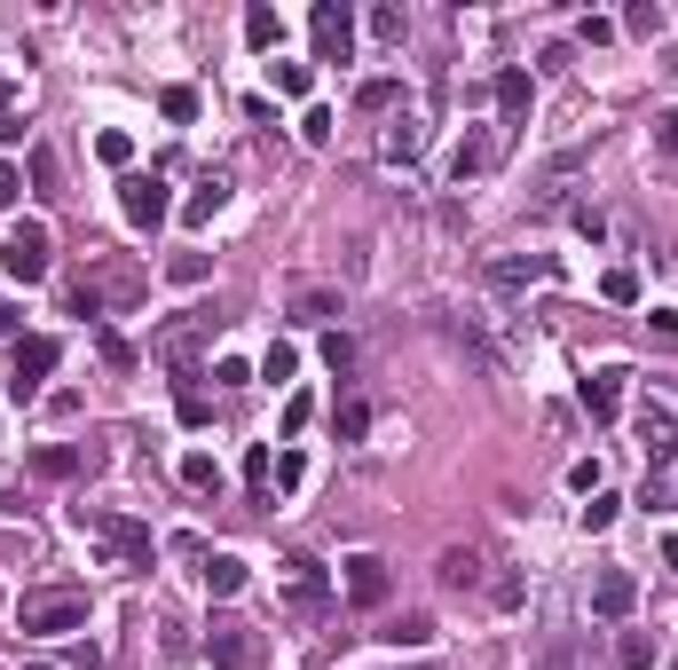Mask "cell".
I'll list each match as a JSON object with an SVG mask.
<instances>
[{"instance_id":"cell-20","label":"cell","mask_w":678,"mask_h":670,"mask_svg":"<svg viewBox=\"0 0 678 670\" xmlns=\"http://www.w3.org/2000/svg\"><path fill=\"white\" fill-rule=\"evenodd\" d=\"M79 466H88V458H79V450H63V442L32 450V473H40V481H79Z\"/></svg>"},{"instance_id":"cell-15","label":"cell","mask_w":678,"mask_h":670,"mask_svg":"<svg viewBox=\"0 0 678 670\" xmlns=\"http://www.w3.org/2000/svg\"><path fill=\"white\" fill-rule=\"evenodd\" d=\"M418 150H427V127H418L410 111H395V119L379 127V158H387V166H410Z\"/></svg>"},{"instance_id":"cell-19","label":"cell","mask_w":678,"mask_h":670,"mask_svg":"<svg viewBox=\"0 0 678 670\" xmlns=\"http://www.w3.org/2000/svg\"><path fill=\"white\" fill-rule=\"evenodd\" d=\"M624 379H631V371H591V379H584V410H591V418H616V410H624Z\"/></svg>"},{"instance_id":"cell-29","label":"cell","mask_w":678,"mask_h":670,"mask_svg":"<svg viewBox=\"0 0 678 670\" xmlns=\"http://www.w3.org/2000/svg\"><path fill=\"white\" fill-rule=\"evenodd\" d=\"M269 79H277V96H308V88H316L308 63H269Z\"/></svg>"},{"instance_id":"cell-1","label":"cell","mask_w":678,"mask_h":670,"mask_svg":"<svg viewBox=\"0 0 678 670\" xmlns=\"http://www.w3.org/2000/svg\"><path fill=\"white\" fill-rule=\"evenodd\" d=\"M142 292H150V269H134V261H119V253H96L88 269L71 277V308H79V316L142 308Z\"/></svg>"},{"instance_id":"cell-36","label":"cell","mask_w":678,"mask_h":670,"mask_svg":"<svg viewBox=\"0 0 678 670\" xmlns=\"http://www.w3.org/2000/svg\"><path fill=\"white\" fill-rule=\"evenodd\" d=\"M371 32H379V40H395V48H402V32H410V17H402V9H371Z\"/></svg>"},{"instance_id":"cell-23","label":"cell","mask_w":678,"mask_h":670,"mask_svg":"<svg viewBox=\"0 0 678 670\" xmlns=\"http://www.w3.org/2000/svg\"><path fill=\"white\" fill-rule=\"evenodd\" d=\"M221 206H229V182L213 174V182H198V190H190V206H182V213H190V221H213Z\"/></svg>"},{"instance_id":"cell-32","label":"cell","mask_w":678,"mask_h":670,"mask_svg":"<svg viewBox=\"0 0 678 670\" xmlns=\"http://www.w3.org/2000/svg\"><path fill=\"white\" fill-rule=\"evenodd\" d=\"M600 292H608L616 308H631V300H639V277H631V269H608V277H600Z\"/></svg>"},{"instance_id":"cell-39","label":"cell","mask_w":678,"mask_h":670,"mask_svg":"<svg viewBox=\"0 0 678 670\" xmlns=\"http://www.w3.org/2000/svg\"><path fill=\"white\" fill-rule=\"evenodd\" d=\"M166 269H175V284H198V277H206V253H175Z\"/></svg>"},{"instance_id":"cell-8","label":"cell","mask_w":678,"mask_h":670,"mask_svg":"<svg viewBox=\"0 0 678 670\" xmlns=\"http://www.w3.org/2000/svg\"><path fill=\"white\" fill-rule=\"evenodd\" d=\"M308 40H316V63H348V48H356V17L339 9V0H316Z\"/></svg>"},{"instance_id":"cell-12","label":"cell","mask_w":678,"mask_h":670,"mask_svg":"<svg viewBox=\"0 0 678 670\" xmlns=\"http://www.w3.org/2000/svg\"><path fill=\"white\" fill-rule=\"evenodd\" d=\"M119 206H127L134 229H158L166 213H175V206H166V182H158V174H127V182H119Z\"/></svg>"},{"instance_id":"cell-5","label":"cell","mask_w":678,"mask_h":670,"mask_svg":"<svg viewBox=\"0 0 678 670\" xmlns=\"http://www.w3.org/2000/svg\"><path fill=\"white\" fill-rule=\"evenodd\" d=\"M56 356H63V340H48V331L17 340V356H9V402H32V394H40V379L56 371Z\"/></svg>"},{"instance_id":"cell-40","label":"cell","mask_w":678,"mask_h":670,"mask_svg":"<svg viewBox=\"0 0 678 670\" xmlns=\"http://www.w3.org/2000/svg\"><path fill=\"white\" fill-rule=\"evenodd\" d=\"M300 142H331V111H323V103L300 119Z\"/></svg>"},{"instance_id":"cell-41","label":"cell","mask_w":678,"mask_h":670,"mask_svg":"<svg viewBox=\"0 0 678 670\" xmlns=\"http://www.w3.org/2000/svg\"><path fill=\"white\" fill-rule=\"evenodd\" d=\"M308 418H316V402H308V394H292V402H285V434H300Z\"/></svg>"},{"instance_id":"cell-35","label":"cell","mask_w":678,"mask_h":670,"mask_svg":"<svg viewBox=\"0 0 678 670\" xmlns=\"http://www.w3.org/2000/svg\"><path fill=\"white\" fill-rule=\"evenodd\" d=\"M624 32H639V40H655V32H662V9H655V0H639V9L624 17Z\"/></svg>"},{"instance_id":"cell-21","label":"cell","mask_w":678,"mask_h":670,"mask_svg":"<svg viewBox=\"0 0 678 670\" xmlns=\"http://www.w3.org/2000/svg\"><path fill=\"white\" fill-rule=\"evenodd\" d=\"M206 592H213V600H237V592H245V560L213 552V560H206Z\"/></svg>"},{"instance_id":"cell-10","label":"cell","mask_w":678,"mask_h":670,"mask_svg":"<svg viewBox=\"0 0 678 670\" xmlns=\"http://www.w3.org/2000/svg\"><path fill=\"white\" fill-rule=\"evenodd\" d=\"M639 450H647L655 473H670V458H678V410L670 402H647L639 410Z\"/></svg>"},{"instance_id":"cell-2","label":"cell","mask_w":678,"mask_h":670,"mask_svg":"<svg viewBox=\"0 0 678 670\" xmlns=\"http://www.w3.org/2000/svg\"><path fill=\"white\" fill-rule=\"evenodd\" d=\"M17 631H32V639L88 631V592H79V583H40V592L17 600Z\"/></svg>"},{"instance_id":"cell-7","label":"cell","mask_w":678,"mask_h":670,"mask_svg":"<svg viewBox=\"0 0 678 670\" xmlns=\"http://www.w3.org/2000/svg\"><path fill=\"white\" fill-rule=\"evenodd\" d=\"M206 654H213V670H252V662H261V631L237 623V616H221L206 631Z\"/></svg>"},{"instance_id":"cell-38","label":"cell","mask_w":678,"mask_h":670,"mask_svg":"<svg viewBox=\"0 0 678 670\" xmlns=\"http://www.w3.org/2000/svg\"><path fill=\"white\" fill-rule=\"evenodd\" d=\"M96 150H103V166H127V158H134V142H127L119 127H111V134H96Z\"/></svg>"},{"instance_id":"cell-3","label":"cell","mask_w":678,"mask_h":670,"mask_svg":"<svg viewBox=\"0 0 678 670\" xmlns=\"http://www.w3.org/2000/svg\"><path fill=\"white\" fill-rule=\"evenodd\" d=\"M79 513V529L88 537H103L111 552H119V568H150V529L134 521V513H103V506H71Z\"/></svg>"},{"instance_id":"cell-14","label":"cell","mask_w":678,"mask_h":670,"mask_svg":"<svg viewBox=\"0 0 678 670\" xmlns=\"http://www.w3.org/2000/svg\"><path fill=\"white\" fill-rule=\"evenodd\" d=\"M631 608H639V583H631L624 568H608L600 583H591V616H608V623H624Z\"/></svg>"},{"instance_id":"cell-26","label":"cell","mask_w":678,"mask_h":670,"mask_svg":"<svg viewBox=\"0 0 678 670\" xmlns=\"http://www.w3.org/2000/svg\"><path fill=\"white\" fill-rule=\"evenodd\" d=\"M292 371H300V348H292V340H277V348L261 356V379H277V387H285Z\"/></svg>"},{"instance_id":"cell-16","label":"cell","mask_w":678,"mask_h":670,"mask_svg":"<svg viewBox=\"0 0 678 670\" xmlns=\"http://www.w3.org/2000/svg\"><path fill=\"white\" fill-rule=\"evenodd\" d=\"M529 103H537L529 71H497V119H505V134H514V127L529 119Z\"/></svg>"},{"instance_id":"cell-44","label":"cell","mask_w":678,"mask_h":670,"mask_svg":"<svg viewBox=\"0 0 678 670\" xmlns=\"http://www.w3.org/2000/svg\"><path fill=\"white\" fill-rule=\"evenodd\" d=\"M655 142H662V150L678 158V111H662V119H655Z\"/></svg>"},{"instance_id":"cell-43","label":"cell","mask_w":678,"mask_h":670,"mask_svg":"<svg viewBox=\"0 0 678 670\" xmlns=\"http://www.w3.org/2000/svg\"><path fill=\"white\" fill-rule=\"evenodd\" d=\"M24 198V174H17V166H0V206H17Z\"/></svg>"},{"instance_id":"cell-33","label":"cell","mask_w":678,"mask_h":670,"mask_svg":"<svg viewBox=\"0 0 678 670\" xmlns=\"http://www.w3.org/2000/svg\"><path fill=\"white\" fill-rule=\"evenodd\" d=\"M158 111H166V119H198V88H166Z\"/></svg>"},{"instance_id":"cell-31","label":"cell","mask_w":678,"mask_h":670,"mask_svg":"<svg viewBox=\"0 0 678 670\" xmlns=\"http://www.w3.org/2000/svg\"><path fill=\"white\" fill-rule=\"evenodd\" d=\"M323 363H331L339 379H348V371H356V340H348V331H331V340H323Z\"/></svg>"},{"instance_id":"cell-18","label":"cell","mask_w":678,"mask_h":670,"mask_svg":"<svg viewBox=\"0 0 678 670\" xmlns=\"http://www.w3.org/2000/svg\"><path fill=\"white\" fill-rule=\"evenodd\" d=\"M292 316H300V323H339V316H348V300H339V284H300V292H292Z\"/></svg>"},{"instance_id":"cell-24","label":"cell","mask_w":678,"mask_h":670,"mask_svg":"<svg viewBox=\"0 0 678 670\" xmlns=\"http://www.w3.org/2000/svg\"><path fill=\"white\" fill-rule=\"evenodd\" d=\"M379 639H387V647H427V639H435V623H427V616H395Z\"/></svg>"},{"instance_id":"cell-25","label":"cell","mask_w":678,"mask_h":670,"mask_svg":"<svg viewBox=\"0 0 678 670\" xmlns=\"http://www.w3.org/2000/svg\"><path fill=\"white\" fill-rule=\"evenodd\" d=\"M616 662H624V670H655V639H647V631H624V639H616Z\"/></svg>"},{"instance_id":"cell-37","label":"cell","mask_w":678,"mask_h":670,"mask_svg":"<svg viewBox=\"0 0 678 670\" xmlns=\"http://www.w3.org/2000/svg\"><path fill=\"white\" fill-rule=\"evenodd\" d=\"M245 481L269 489V481H277V458H269V450H245Z\"/></svg>"},{"instance_id":"cell-9","label":"cell","mask_w":678,"mask_h":670,"mask_svg":"<svg viewBox=\"0 0 678 670\" xmlns=\"http://www.w3.org/2000/svg\"><path fill=\"white\" fill-rule=\"evenodd\" d=\"M277 592H285V608H292V616H316V608H323V568H316L308 552L277 560Z\"/></svg>"},{"instance_id":"cell-42","label":"cell","mask_w":678,"mask_h":670,"mask_svg":"<svg viewBox=\"0 0 678 670\" xmlns=\"http://www.w3.org/2000/svg\"><path fill=\"white\" fill-rule=\"evenodd\" d=\"M17 323H24V316H17V300H0V348H17Z\"/></svg>"},{"instance_id":"cell-4","label":"cell","mask_w":678,"mask_h":670,"mask_svg":"<svg viewBox=\"0 0 678 670\" xmlns=\"http://www.w3.org/2000/svg\"><path fill=\"white\" fill-rule=\"evenodd\" d=\"M0 269H9L17 284H40V277L56 269V244H48V229H40V221H17V229H9V244H0Z\"/></svg>"},{"instance_id":"cell-46","label":"cell","mask_w":678,"mask_h":670,"mask_svg":"<svg viewBox=\"0 0 678 670\" xmlns=\"http://www.w3.org/2000/svg\"><path fill=\"white\" fill-rule=\"evenodd\" d=\"M662 568H678V537H662Z\"/></svg>"},{"instance_id":"cell-34","label":"cell","mask_w":678,"mask_h":670,"mask_svg":"<svg viewBox=\"0 0 678 670\" xmlns=\"http://www.w3.org/2000/svg\"><path fill=\"white\" fill-rule=\"evenodd\" d=\"M616 506H624V497H608V489H591V506H584V529H608V521H616Z\"/></svg>"},{"instance_id":"cell-22","label":"cell","mask_w":678,"mask_h":670,"mask_svg":"<svg viewBox=\"0 0 678 670\" xmlns=\"http://www.w3.org/2000/svg\"><path fill=\"white\" fill-rule=\"evenodd\" d=\"M24 174H32V190H40V198H63V166H56V150H48V142L24 158Z\"/></svg>"},{"instance_id":"cell-47","label":"cell","mask_w":678,"mask_h":670,"mask_svg":"<svg viewBox=\"0 0 678 670\" xmlns=\"http://www.w3.org/2000/svg\"><path fill=\"white\" fill-rule=\"evenodd\" d=\"M537 670H568V654H545V662H537Z\"/></svg>"},{"instance_id":"cell-30","label":"cell","mask_w":678,"mask_h":670,"mask_svg":"<svg viewBox=\"0 0 678 670\" xmlns=\"http://www.w3.org/2000/svg\"><path fill=\"white\" fill-rule=\"evenodd\" d=\"M395 96H402L395 79H363V88H356V103H363V111H395Z\"/></svg>"},{"instance_id":"cell-17","label":"cell","mask_w":678,"mask_h":670,"mask_svg":"<svg viewBox=\"0 0 678 670\" xmlns=\"http://www.w3.org/2000/svg\"><path fill=\"white\" fill-rule=\"evenodd\" d=\"M497 134H466L458 150H450V182H473V174H489V166H497Z\"/></svg>"},{"instance_id":"cell-6","label":"cell","mask_w":678,"mask_h":670,"mask_svg":"<svg viewBox=\"0 0 678 670\" xmlns=\"http://www.w3.org/2000/svg\"><path fill=\"white\" fill-rule=\"evenodd\" d=\"M552 253H489L481 261V284L489 292H529V284H552Z\"/></svg>"},{"instance_id":"cell-27","label":"cell","mask_w":678,"mask_h":670,"mask_svg":"<svg viewBox=\"0 0 678 670\" xmlns=\"http://www.w3.org/2000/svg\"><path fill=\"white\" fill-rule=\"evenodd\" d=\"M182 481H190V489H213V497H221V466H213L206 450H190V458H182Z\"/></svg>"},{"instance_id":"cell-13","label":"cell","mask_w":678,"mask_h":670,"mask_svg":"<svg viewBox=\"0 0 678 670\" xmlns=\"http://www.w3.org/2000/svg\"><path fill=\"white\" fill-rule=\"evenodd\" d=\"M387 592H395V576H387V560L356 552V560H348V600H356V608H387Z\"/></svg>"},{"instance_id":"cell-45","label":"cell","mask_w":678,"mask_h":670,"mask_svg":"<svg viewBox=\"0 0 678 670\" xmlns=\"http://www.w3.org/2000/svg\"><path fill=\"white\" fill-rule=\"evenodd\" d=\"M647 323H655V331H662V340H678V308H655V316H647Z\"/></svg>"},{"instance_id":"cell-28","label":"cell","mask_w":678,"mask_h":670,"mask_svg":"<svg viewBox=\"0 0 678 670\" xmlns=\"http://www.w3.org/2000/svg\"><path fill=\"white\" fill-rule=\"evenodd\" d=\"M277 32H285L277 9H245V40H252V48H277Z\"/></svg>"},{"instance_id":"cell-11","label":"cell","mask_w":678,"mask_h":670,"mask_svg":"<svg viewBox=\"0 0 678 670\" xmlns=\"http://www.w3.org/2000/svg\"><path fill=\"white\" fill-rule=\"evenodd\" d=\"M435 583H442V592H489V552L450 544V552L435 560Z\"/></svg>"}]
</instances>
